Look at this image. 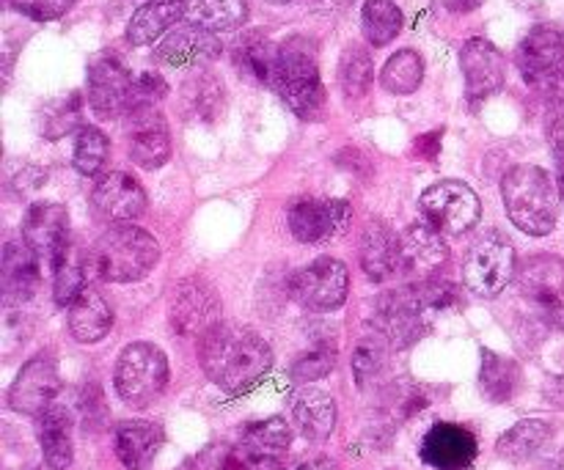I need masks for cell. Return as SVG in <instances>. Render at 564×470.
<instances>
[{
    "instance_id": "cell-42",
    "label": "cell",
    "mask_w": 564,
    "mask_h": 470,
    "mask_svg": "<svg viewBox=\"0 0 564 470\" xmlns=\"http://www.w3.org/2000/svg\"><path fill=\"white\" fill-rule=\"evenodd\" d=\"M336 367V347L334 345H317L308 352H303L295 363H292V378L297 383H314V380H323L334 372Z\"/></svg>"
},
{
    "instance_id": "cell-11",
    "label": "cell",
    "mask_w": 564,
    "mask_h": 470,
    "mask_svg": "<svg viewBox=\"0 0 564 470\" xmlns=\"http://www.w3.org/2000/svg\"><path fill=\"white\" fill-rule=\"evenodd\" d=\"M422 215L444 234H463L479 223L482 204L471 187L446 179L422 193Z\"/></svg>"
},
{
    "instance_id": "cell-2",
    "label": "cell",
    "mask_w": 564,
    "mask_h": 470,
    "mask_svg": "<svg viewBox=\"0 0 564 470\" xmlns=\"http://www.w3.org/2000/svg\"><path fill=\"white\" fill-rule=\"evenodd\" d=\"M292 429L281 416L248 424L235 440H218L193 460V470H281Z\"/></svg>"
},
{
    "instance_id": "cell-12",
    "label": "cell",
    "mask_w": 564,
    "mask_h": 470,
    "mask_svg": "<svg viewBox=\"0 0 564 470\" xmlns=\"http://www.w3.org/2000/svg\"><path fill=\"white\" fill-rule=\"evenodd\" d=\"M135 77L116 55H97L88 64V105L99 119H119L130 110Z\"/></svg>"
},
{
    "instance_id": "cell-1",
    "label": "cell",
    "mask_w": 564,
    "mask_h": 470,
    "mask_svg": "<svg viewBox=\"0 0 564 470\" xmlns=\"http://www.w3.org/2000/svg\"><path fill=\"white\" fill-rule=\"evenodd\" d=\"M198 363L218 389L242 394L268 378L273 369V350L251 328L218 323L198 341Z\"/></svg>"
},
{
    "instance_id": "cell-35",
    "label": "cell",
    "mask_w": 564,
    "mask_h": 470,
    "mask_svg": "<svg viewBox=\"0 0 564 470\" xmlns=\"http://www.w3.org/2000/svg\"><path fill=\"white\" fill-rule=\"evenodd\" d=\"M479 385L490 402H510L521 385V367L512 358L499 356L494 350H482V372H479Z\"/></svg>"
},
{
    "instance_id": "cell-26",
    "label": "cell",
    "mask_w": 564,
    "mask_h": 470,
    "mask_svg": "<svg viewBox=\"0 0 564 470\" xmlns=\"http://www.w3.org/2000/svg\"><path fill=\"white\" fill-rule=\"evenodd\" d=\"M163 446V429L152 422H124L113 433V451L130 470H147Z\"/></svg>"
},
{
    "instance_id": "cell-18",
    "label": "cell",
    "mask_w": 564,
    "mask_h": 470,
    "mask_svg": "<svg viewBox=\"0 0 564 470\" xmlns=\"http://www.w3.org/2000/svg\"><path fill=\"white\" fill-rule=\"evenodd\" d=\"M66 234H69V212H66V207H61L55 201L33 204L28 209L25 220H22V240L31 245V251L42 262L53 264V267L69 251Z\"/></svg>"
},
{
    "instance_id": "cell-41",
    "label": "cell",
    "mask_w": 564,
    "mask_h": 470,
    "mask_svg": "<svg viewBox=\"0 0 564 470\" xmlns=\"http://www.w3.org/2000/svg\"><path fill=\"white\" fill-rule=\"evenodd\" d=\"M86 264H77L69 256V251L61 256V262L55 264V284H53V297L58 306H72L77 297L86 289Z\"/></svg>"
},
{
    "instance_id": "cell-27",
    "label": "cell",
    "mask_w": 564,
    "mask_h": 470,
    "mask_svg": "<svg viewBox=\"0 0 564 470\" xmlns=\"http://www.w3.org/2000/svg\"><path fill=\"white\" fill-rule=\"evenodd\" d=\"M36 438L42 449L44 466L50 470H66L75 457V444H72V416L64 407L53 405L36 418Z\"/></svg>"
},
{
    "instance_id": "cell-52",
    "label": "cell",
    "mask_w": 564,
    "mask_h": 470,
    "mask_svg": "<svg viewBox=\"0 0 564 470\" xmlns=\"http://www.w3.org/2000/svg\"><path fill=\"white\" fill-rule=\"evenodd\" d=\"M545 470H564V451H562V455H560V457H556V460H554V462H551V466H549V468H545Z\"/></svg>"
},
{
    "instance_id": "cell-38",
    "label": "cell",
    "mask_w": 564,
    "mask_h": 470,
    "mask_svg": "<svg viewBox=\"0 0 564 470\" xmlns=\"http://www.w3.org/2000/svg\"><path fill=\"white\" fill-rule=\"evenodd\" d=\"M372 80H375V64L369 50L358 47V44H350V47L341 53V61H339L341 91H345L350 99H358L369 91Z\"/></svg>"
},
{
    "instance_id": "cell-50",
    "label": "cell",
    "mask_w": 564,
    "mask_h": 470,
    "mask_svg": "<svg viewBox=\"0 0 564 470\" xmlns=\"http://www.w3.org/2000/svg\"><path fill=\"white\" fill-rule=\"evenodd\" d=\"M295 470H339L334 460H328V457H317V460H308L303 462V466H297Z\"/></svg>"
},
{
    "instance_id": "cell-48",
    "label": "cell",
    "mask_w": 564,
    "mask_h": 470,
    "mask_svg": "<svg viewBox=\"0 0 564 470\" xmlns=\"http://www.w3.org/2000/svg\"><path fill=\"white\" fill-rule=\"evenodd\" d=\"M538 308V317L543 319L549 328L562 330L564 334V300H543V303H534Z\"/></svg>"
},
{
    "instance_id": "cell-37",
    "label": "cell",
    "mask_w": 564,
    "mask_h": 470,
    "mask_svg": "<svg viewBox=\"0 0 564 470\" xmlns=\"http://www.w3.org/2000/svg\"><path fill=\"white\" fill-rule=\"evenodd\" d=\"M364 36L372 47H386L402 31V11L394 0H367L361 11Z\"/></svg>"
},
{
    "instance_id": "cell-17",
    "label": "cell",
    "mask_w": 564,
    "mask_h": 470,
    "mask_svg": "<svg viewBox=\"0 0 564 470\" xmlns=\"http://www.w3.org/2000/svg\"><path fill=\"white\" fill-rule=\"evenodd\" d=\"M463 77H466L468 102H482L505 88L507 61L501 50L488 39H468L460 50Z\"/></svg>"
},
{
    "instance_id": "cell-22",
    "label": "cell",
    "mask_w": 564,
    "mask_h": 470,
    "mask_svg": "<svg viewBox=\"0 0 564 470\" xmlns=\"http://www.w3.org/2000/svg\"><path fill=\"white\" fill-rule=\"evenodd\" d=\"M564 64V28L554 22H543L534 25L532 31L523 36L521 47H518V66H521L527 83L543 80L549 72L560 69Z\"/></svg>"
},
{
    "instance_id": "cell-21",
    "label": "cell",
    "mask_w": 564,
    "mask_h": 470,
    "mask_svg": "<svg viewBox=\"0 0 564 470\" xmlns=\"http://www.w3.org/2000/svg\"><path fill=\"white\" fill-rule=\"evenodd\" d=\"M220 50H224L220 39L213 31L185 22L158 44L154 55H158L160 64L174 66V69H193V66L209 64V61L218 58Z\"/></svg>"
},
{
    "instance_id": "cell-43",
    "label": "cell",
    "mask_w": 564,
    "mask_h": 470,
    "mask_svg": "<svg viewBox=\"0 0 564 470\" xmlns=\"http://www.w3.org/2000/svg\"><path fill=\"white\" fill-rule=\"evenodd\" d=\"M80 110H83V102L77 94H69L66 99H58V102H53L47 110H44L42 132L50 138V141L66 135V132L75 130L77 121H80Z\"/></svg>"
},
{
    "instance_id": "cell-8",
    "label": "cell",
    "mask_w": 564,
    "mask_h": 470,
    "mask_svg": "<svg viewBox=\"0 0 564 470\" xmlns=\"http://www.w3.org/2000/svg\"><path fill=\"white\" fill-rule=\"evenodd\" d=\"M350 292V273L339 259L319 256L290 275V295L312 311H336Z\"/></svg>"
},
{
    "instance_id": "cell-53",
    "label": "cell",
    "mask_w": 564,
    "mask_h": 470,
    "mask_svg": "<svg viewBox=\"0 0 564 470\" xmlns=\"http://www.w3.org/2000/svg\"><path fill=\"white\" fill-rule=\"evenodd\" d=\"M268 3H273V6H286V3H295V0H268Z\"/></svg>"
},
{
    "instance_id": "cell-20",
    "label": "cell",
    "mask_w": 564,
    "mask_h": 470,
    "mask_svg": "<svg viewBox=\"0 0 564 470\" xmlns=\"http://www.w3.org/2000/svg\"><path fill=\"white\" fill-rule=\"evenodd\" d=\"M91 204L94 212L108 223H132L147 212V193L130 174L113 171V174L99 176L91 193Z\"/></svg>"
},
{
    "instance_id": "cell-36",
    "label": "cell",
    "mask_w": 564,
    "mask_h": 470,
    "mask_svg": "<svg viewBox=\"0 0 564 470\" xmlns=\"http://www.w3.org/2000/svg\"><path fill=\"white\" fill-rule=\"evenodd\" d=\"M424 80V61L416 50H397L380 72V86L397 97H408Z\"/></svg>"
},
{
    "instance_id": "cell-23",
    "label": "cell",
    "mask_w": 564,
    "mask_h": 470,
    "mask_svg": "<svg viewBox=\"0 0 564 470\" xmlns=\"http://www.w3.org/2000/svg\"><path fill=\"white\" fill-rule=\"evenodd\" d=\"M39 262L25 240H14L3 251V297L6 306H22L39 289Z\"/></svg>"
},
{
    "instance_id": "cell-24",
    "label": "cell",
    "mask_w": 564,
    "mask_h": 470,
    "mask_svg": "<svg viewBox=\"0 0 564 470\" xmlns=\"http://www.w3.org/2000/svg\"><path fill=\"white\" fill-rule=\"evenodd\" d=\"M361 267L367 278L391 281L400 275V237L389 229L386 223H372L364 229L361 237Z\"/></svg>"
},
{
    "instance_id": "cell-32",
    "label": "cell",
    "mask_w": 564,
    "mask_h": 470,
    "mask_svg": "<svg viewBox=\"0 0 564 470\" xmlns=\"http://www.w3.org/2000/svg\"><path fill=\"white\" fill-rule=\"evenodd\" d=\"M235 66L248 80L273 88L279 77V47L253 33L235 47Z\"/></svg>"
},
{
    "instance_id": "cell-28",
    "label": "cell",
    "mask_w": 564,
    "mask_h": 470,
    "mask_svg": "<svg viewBox=\"0 0 564 470\" xmlns=\"http://www.w3.org/2000/svg\"><path fill=\"white\" fill-rule=\"evenodd\" d=\"M518 289L532 303L562 300L564 297V262L560 256H532L518 267Z\"/></svg>"
},
{
    "instance_id": "cell-29",
    "label": "cell",
    "mask_w": 564,
    "mask_h": 470,
    "mask_svg": "<svg viewBox=\"0 0 564 470\" xmlns=\"http://www.w3.org/2000/svg\"><path fill=\"white\" fill-rule=\"evenodd\" d=\"M110 328H113V308L99 292L86 286L83 295L69 306L72 339L80 341V345H94V341H102L110 334Z\"/></svg>"
},
{
    "instance_id": "cell-19",
    "label": "cell",
    "mask_w": 564,
    "mask_h": 470,
    "mask_svg": "<svg viewBox=\"0 0 564 470\" xmlns=\"http://www.w3.org/2000/svg\"><path fill=\"white\" fill-rule=\"evenodd\" d=\"M477 455L479 444L471 429L449 422L435 424L419 446L424 466L435 470H468L477 462Z\"/></svg>"
},
{
    "instance_id": "cell-16",
    "label": "cell",
    "mask_w": 564,
    "mask_h": 470,
    "mask_svg": "<svg viewBox=\"0 0 564 470\" xmlns=\"http://www.w3.org/2000/svg\"><path fill=\"white\" fill-rule=\"evenodd\" d=\"M124 119L132 163L143 171L160 168L171 157V138L158 105H135L127 110Z\"/></svg>"
},
{
    "instance_id": "cell-15",
    "label": "cell",
    "mask_w": 564,
    "mask_h": 470,
    "mask_svg": "<svg viewBox=\"0 0 564 470\" xmlns=\"http://www.w3.org/2000/svg\"><path fill=\"white\" fill-rule=\"evenodd\" d=\"M58 389V367H55V361L47 352H42V356L31 358V361L20 369L14 383H11L9 407L14 413H20V416L39 418L44 411H50V407L55 405Z\"/></svg>"
},
{
    "instance_id": "cell-33",
    "label": "cell",
    "mask_w": 564,
    "mask_h": 470,
    "mask_svg": "<svg viewBox=\"0 0 564 470\" xmlns=\"http://www.w3.org/2000/svg\"><path fill=\"white\" fill-rule=\"evenodd\" d=\"M554 438V429L543 418H523L516 427L507 429L496 444V455L507 462H527Z\"/></svg>"
},
{
    "instance_id": "cell-45",
    "label": "cell",
    "mask_w": 564,
    "mask_h": 470,
    "mask_svg": "<svg viewBox=\"0 0 564 470\" xmlns=\"http://www.w3.org/2000/svg\"><path fill=\"white\" fill-rule=\"evenodd\" d=\"M77 0H6V6L36 22H50L64 17Z\"/></svg>"
},
{
    "instance_id": "cell-34",
    "label": "cell",
    "mask_w": 564,
    "mask_h": 470,
    "mask_svg": "<svg viewBox=\"0 0 564 470\" xmlns=\"http://www.w3.org/2000/svg\"><path fill=\"white\" fill-rule=\"evenodd\" d=\"M246 17L248 0H185V20L213 33L235 31Z\"/></svg>"
},
{
    "instance_id": "cell-6",
    "label": "cell",
    "mask_w": 564,
    "mask_h": 470,
    "mask_svg": "<svg viewBox=\"0 0 564 470\" xmlns=\"http://www.w3.org/2000/svg\"><path fill=\"white\" fill-rule=\"evenodd\" d=\"M113 385L127 407L143 411L158 402L169 385V358L149 341L127 345L116 361Z\"/></svg>"
},
{
    "instance_id": "cell-46",
    "label": "cell",
    "mask_w": 564,
    "mask_h": 470,
    "mask_svg": "<svg viewBox=\"0 0 564 470\" xmlns=\"http://www.w3.org/2000/svg\"><path fill=\"white\" fill-rule=\"evenodd\" d=\"M165 94H169V86H165L163 77L154 75V72H143V75L135 77V86H132L130 108H135V105H160Z\"/></svg>"
},
{
    "instance_id": "cell-25",
    "label": "cell",
    "mask_w": 564,
    "mask_h": 470,
    "mask_svg": "<svg viewBox=\"0 0 564 470\" xmlns=\"http://www.w3.org/2000/svg\"><path fill=\"white\" fill-rule=\"evenodd\" d=\"M292 422L306 440L323 444L336 429V402L334 396L319 389H301L292 400Z\"/></svg>"
},
{
    "instance_id": "cell-39",
    "label": "cell",
    "mask_w": 564,
    "mask_h": 470,
    "mask_svg": "<svg viewBox=\"0 0 564 470\" xmlns=\"http://www.w3.org/2000/svg\"><path fill=\"white\" fill-rule=\"evenodd\" d=\"M389 347L391 345L378 334V330L364 336V339L358 341L356 352H352V374H356V383L361 385V389H367L369 383H375V378L383 372Z\"/></svg>"
},
{
    "instance_id": "cell-44",
    "label": "cell",
    "mask_w": 564,
    "mask_h": 470,
    "mask_svg": "<svg viewBox=\"0 0 564 470\" xmlns=\"http://www.w3.org/2000/svg\"><path fill=\"white\" fill-rule=\"evenodd\" d=\"M416 289L419 295H422L424 306L430 308V314L449 311V308L457 306V286L449 284V281H441V278L416 281Z\"/></svg>"
},
{
    "instance_id": "cell-40",
    "label": "cell",
    "mask_w": 564,
    "mask_h": 470,
    "mask_svg": "<svg viewBox=\"0 0 564 470\" xmlns=\"http://www.w3.org/2000/svg\"><path fill=\"white\" fill-rule=\"evenodd\" d=\"M108 157L110 143L105 132H99L97 127H83L75 141V168L83 176H97L108 165Z\"/></svg>"
},
{
    "instance_id": "cell-9",
    "label": "cell",
    "mask_w": 564,
    "mask_h": 470,
    "mask_svg": "<svg viewBox=\"0 0 564 470\" xmlns=\"http://www.w3.org/2000/svg\"><path fill=\"white\" fill-rule=\"evenodd\" d=\"M220 297L204 278H185L174 286L169 303V319L174 334L202 341L220 323Z\"/></svg>"
},
{
    "instance_id": "cell-30",
    "label": "cell",
    "mask_w": 564,
    "mask_h": 470,
    "mask_svg": "<svg viewBox=\"0 0 564 470\" xmlns=\"http://www.w3.org/2000/svg\"><path fill=\"white\" fill-rule=\"evenodd\" d=\"M182 17H185V0H149L132 14L130 25H127V42L135 47L152 44L154 39L171 31Z\"/></svg>"
},
{
    "instance_id": "cell-10",
    "label": "cell",
    "mask_w": 564,
    "mask_h": 470,
    "mask_svg": "<svg viewBox=\"0 0 564 470\" xmlns=\"http://www.w3.org/2000/svg\"><path fill=\"white\" fill-rule=\"evenodd\" d=\"M430 328V308L424 306L416 284L402 286L391 295L380 297L378 314H375V330L389 341L391 347L402 350L413 341L422 339L424 330Z\"/></svg>"
},
{
    "instance_id": "cell-51",
    "label": "cell",
    "mask_w": 564,
    "mask_h": 470,
    "mask_svg": "<svg viewBox=\"0 0 564 470\" xmlns=\"http://www.w3.org/2000/svg\"><path fill=\"white\" fill-rule=\"evenodd\" d=\"M556 187H560V196L564 198V149H556Z\"/></svg>"
},
{
    "instance_id": "cell-3",
    "label": "cell",
    "mask_w": 564,
    "mask_h": 470,
    "mask_svg": "<svg viewBox=\"0 0 564 470\" xmlns=\"http://www.w3.org/2000/svg\"><path fill=\"white\" fill-rule=\"evenodd\" d=\"M158 259L160 245L152 234L132 223H116L91 245L86 270L108 284H132L147 278Z\"/></svg>"
},
{
    "instance_id": "cell-13",
    "label": "cell",
    "mask_w": 564,
    "mask_h": 470,
    "mask_svg": "<svg viewBox=\"0 0 564 470\" xmlns=\"http://www.w3.org/2000/svg\"><path fill=\"white\" fill-rule=\"evenodd\" d=\"M350 223L352 209L341 198H303L290 209V231L306 245L336 240Z\"/></svg>"
},
{
    "instance_id": "cell-7",
    "label": "cell",
    "mask_w": 564,
    "mask_h": 470,
    "mask_svg": "<svg viewBox=\"0 0 564 470\" xmlns=\"http://www.w3.org/2000/svg\"><path fill=\"white\" fill-rule=\"evenodd\" d=\"M516 248L499 231L479 237L463 259V284L477 297L494 300L516 278Z\"/></svg>"
},
{
    "instance_id": "cell-14",
    "label": "cell",
    "mask_w": 564,
    "mask_h": 470,
    "mask_svg": "<svg viewBox=\"0 0 564 470\" xmlns=\"http://www.w3.org/2000/svg\"><path fill=\"white\" fill-rule=\"evenodd\" d=\"M449 262V245L444 242V231L435 229L430 220L408 226L400 237V278L416 281L438 278L441 270Z\"/></svg>"
},
{
    "instance_id": "cell-49",
    "label": "cell",
    "mask_w": 564,
    "mask_h": 470,
    "mask_svg": "<svg viewBox=\"0 0 564 470\" xmlns=\"http://www.w3.org/2000/svg\"><path fill=\"white\" fill-rule=\"evenodd\" d=\"M482 3L485 0H444L446 11H452V14H471V11H477Z\"/></svg>"
},
{
    "instance_id": "cell-47",
    "label": "cell",
    "mask_w": 564,
    "mask_h": 470,
    "mask_svg": "<svg viewBox=\"0 0 564 470\" xmlns=\"http://www.w3.org/2000/svg\"><path fill=\"white\" fill-rule=\"evenodd\" d=\"M534 86H538V91L543 94V99L549 102L551 113L564 116V66L549 72V75H545L543 80L534 83Z\"/></svg>"
},
{
    "instance_id": "cell-4",
    "label": "cell",
    "mask_w": 564,
    "mask_h": 470,
    "mask_svg": "<svg viewBox=\"0 0 564 470\" xmlns=\"http://www.w3.org/2000/svg\"><path fill=\"white\" fill-rule=\"evenodd\" d=\"M507 215L521 231L545 237L554 231L560 212V190L554 179L538 165H516L501 182Z\"/></svg>"
},
{
    "instance_id": "cell-5",
    "label": "cell",
    "mask_w": 564,
    "mask_h": 470,
    "mask_svg": "<svg viewBox=\"0 0 564 470\" xmlns=\"http://www.w3.org/2000/svg\"><path fill=\"white\" fill-rule=\"evenodd\" d=\"M275 91L286 102V108L301 119L312 121L325 108V88L319 80V66L314 44L308 39H290L279 47V77Z\"/></svg>"
},
{
    "instance_id": "cell-31",
    "label": "cell",
    "mask_w": 564,
    "mask_h": 470,
    "mask_svg": "<svg viewBox=\"0 0 564 470\" xmlns=\"http://www.w3.org/2000/svg\"><path fill=\"white\" fill-rule=\"evenodd\" d=\"M226 108V88L213 72H196L182 86V110L193 121H215Z\"/></svg>"
}]
</instances>
